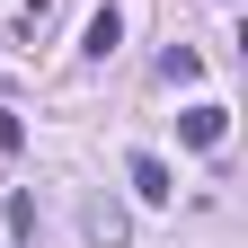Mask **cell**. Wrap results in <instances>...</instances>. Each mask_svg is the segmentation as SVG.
Segmentation results:
<instances>
[{
    "label": "cell",
    "instance_id": "obj_1",
    "mask_svg": "<svg viewBox=\"0 0 248 248\" xmlns=\"http://www.w3.org/2000/svg\"><path fill=\"white\" fill-rule=\"evenodd\" d=\"M80 231H89V248H124V239H133L124 204H107V195H89V204H80Z\"/></svg>",
    "mask_w": 248,
    "mask_h": 248
},
{
    "label": "cell",
    "instance_id": "obj_2",
    "mask_svg": "<svg viewBox=\"0 0 248 248\" xmlns=\"http://www.w3.org/2000/svg\"><path fill=\"white\" fill-rule=\"evenodd\" d=\"M124 177H133V195H142V204H169V195H177V177H169L160 151H133V160H124Z\"/></svg>",
    "mask_w": 248,
    "mask_h": 248
},
{
    "label": "cell",
    "instance_id": "obj_3",
    "mask_svg": "<svg viewBox=\"0 0 248 248\" xmlns=\"http://www.w3.org/2000/svg\"><path fill=\"white\" fill-rule=\"evenodd\" d=\"M222 124H231V107H186V115H177V133L195 142V151H213V142H222Z\"/></svg>",
    "mask_w": 248,
    "mask_h": 248
},
{
    "label": "cell",
    "instance_id": "obj_4",
    "mask_svg": "<svg viewBox=\"0 0 248 248\" xmlns=\"http://www.w3.org/2000/svg\"><path fill=\"white\" fill-rule=\"evenodd\" d=\"M115 45H124V9H98V18H89V36H80V53H89V62H107Z\"/></svg>",
    "mask_w": 248,
    "mask_h": 248
},
{
    "label": "cell",
    "instance_id": "obj_5",
    "mask_svg": "<svg viewBox=\"0 0 248 248\" xmlns=\"http://www.w3.org/2000/svg\"><path fill=\"white\" fill-rule=\"evenodd\" d=\"M195 71H204L195 45H169V53H160V80H195Z\"/></svg>",
    "mask_w": 248,
    "mask_h": 248
},
{
    "label": "cell",
    "instance_id": "obj_6",
    "mask_svg": "<svg viewBox=\"0 0 248 248\" xmlns=\"http://www.w3.org/2000/svg\"><path fill=\"white\" fill-rule=\"evenodd\" d=\"M18 142H27V124H18L9 107H0V151H18Z\"/></svg>",
    "mask_w": 248,
    "mask_h": 248
}]
</instances>
